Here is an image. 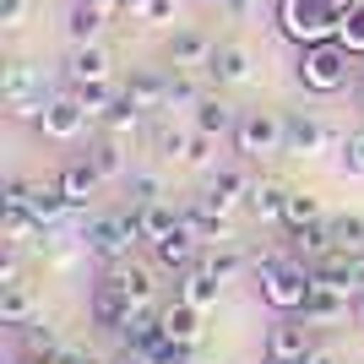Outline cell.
I'll use <instances>...</instances> for the list:
<instances>
[{
  "mask_svg": "<svg viewBox=\"0 0 364 364\" xmlns=\"http://www.w3.org/2000/svg\"><path fill=\"white\" fill-rule=\"evenodd\" d=\"M359 0H277V28L294 44H321V38H337V28L348 22V11Z\"/></svg>",
  "mask_w": 364,
  "mask_h": 364,
  "instance_id": "6da1fadb",
  "label": "cell"
},
{
  "mask_svg": "<svg viewBox=\"0 0 364 364\" xmlns=\"http://www.w3.org/2000/svg\"><path fill=\"white\" fill-rule=\"evenodd\" d=\"M256 283H261V299L272 304V310L299 316V304L310 299V289H316V272H310L304 261H294V256H261L256 261Z\"/></svg>",
  "mask_w": 364,
  "mask_h": 364,
  "instance_id": "7a4b0ae2",
  "label": "cell"
},
{
  "mask_svg": "<svg viewBox=\"0 0 364 364\" xmlns=\"http://www.w3.org/2000/svg\"><path fill=\"white\" fill-rule=\"evenodd\" d=\"M136 240H141L136 207L120 213V218H87V223H82V250L98 256V261H125L131 250H136Z\"/></svg>",
  "mask_w": 364,
  "mask_h": 364,
  "instance_id": "3957f363",
  "label": "cell"
},
{
  "mask_svg": "<svg viewBox=\"0 0 364 364\" xmlns=\"http://www.w3.org/2000/svg\"><path fill=\"white\" fill-rule=\"evenodd\" d=\"M348 49L337 44V38H321V44H304L299 49V82L310 92H337V87H348Z\"/></svg>",
  "mask_w": 364,
  "mask_h": 364,
  "instance_id": "277c9868",
  "label": "cell"
},
{
  "mask_svg": "<svg viewBox=\"0 0 364 364\" xmlns=\"http://www.w3.org/2000/svg\"><path fill=\"white\" fill-rule=\"evenodd\" d=\"M343 131H332L326 120H316V114H283V152L289 158H316V152H332L343 147Z\"/></svg>",
  "mask_w": 364,
  "mask_h": 364,
  "instance_id": "5b68a950",
  "label": "cell"
},
{
  "mask_svg": "<svg viewBox=\"0 0 364 364\" xmlns=\"http://www.w3.org/2000/svg\"><path fill=\"white\" fill-rule=\"evenodd\" d=\"M234 147H240L245 158L283 152V114H272V109H245L240 125H234Z\"/></svg>",
  "mask_w": 364,
  "mask_h": 364,
  "instance_id": "8992f818",
  "label": "cell"
},
{
  "mask_svg": "<svg viewBox=\"0 0 364 364\" xmlns=\"http://www.w3.org/2000/svg\"><path fill=\"white\" fill-rule=\"evenodd\" d=\"M87 109H82V98L76 92H60V98H49L44 104V120H38V131H44L49 141H76L82 131H87Z\"/></svg>",
  "mask_w": 364,
  "mask_h": 364,
  "instance_id": "52a82bcc",
  "label": "cell"
},
{
  "mask_svg": "<svg viewBox=\"0 0 364 364\" xmlns=\"http://www.w3.org/2000/svg\"><path fill=\"white\" fill-rule=\"evenodd\" d=\"M353 299H359V294L332 289V283H316V289H310V299L299 304V316L310 321V326H326V321H348V316H353Z\"/></svg>",
  "mask_w": 364,
  "mask_h": 364,
  "instance_id": "ba28073f",
  "label": "cell"
},
{
  "mask_svg": "<svg viewBox=\"0 0 364 364\" xmlns=\"http://www.w3.org/2000/svg\"><path fill=\"white\" fill-rule=\"evenodd\" d=\"M310 348H316V343H310V321H304V316H283L272 332H267V359H289V364H299Z\"/></svg>",
  "mask_w": 364,
  "mask_h": 364,
  "instance_id": "9c48e42d",
  "label": "cell"
},
{
  "mask_svg": "<svg viewBox=\"0 0 364 364\" xmlns=\"http://www.w3.org/2000/svg\"><path fill=\"white\" fill-rule=\"evenodd\" d=\"M245 196H250V174H240V168H218L213 180H207V191H201V207L228 218L234 207H245Z\"/></svg>",
  "mask_w": 364,
  "mask_h": 364,
  "instance_id": "30bf717a",
  "label": "cell"
},
{
  "mask_svg": "<svg viewBox=\"0 0 364 364\" xmlns=\"http://www.w3.org/2000/svg\"><path fill=\"white\" fill-rule=\"evenodd\" d=\"M213 55H218V44L201 28H180L174 38H168V60H174V71H196V65H207Z\"/></svg>",
  "mask_w": 364,
  "mask_h": 364,
  "instance_id": "8fae6325",
  "label": "cell"
},
{
  "mask_svg": "<svg viewBox=\"0 0 364 364\" xmlns=\"http://www.w3.org/2000/svg\"><path fill=\"white\" fill-rule=\"evenodd\" d=\"M87 310H92V321H98V326L120 332V326H125L131 316H136L141 304H131L120 289H114V283H98V289H92V299H87Z\"/></svg>",
  "mask_w": 364,
  "mask_h": 364,
  "instance_id": "7c38bea8",
  "label": "cell"
},
{
  "mask_svg": "<svg viewBox=\"0 0 364 364\" xmlns=\"http://www.w3.org/2000/svg\"><path fill=\"white\" fill-rule=\"evenodd\" d=\"M218 294H223V277H218L207 261H196V267H185V272H180V299H185V304H196V310H213Z\"/></svg>",
  "mask_w": 364,
  "mask_h": 364,
  "instance_id": "4fadbf2b",
  "label": "cell"
},
{
  "mask_svg": "<svg viewBox=\"0 0 364 364\" xmlns=\"http://www.w3.org/2000/svg\"><path fill=\"white\" fill-rule=\"evenodd\" d=\"M22 201H28V213L38 218L44 228H55L65 213H71V196L60 191V180H55V185H22Z\"/></svg>",
  "mask_w": 364,
  "mask_h": 364,
  "instance_id": "5bb4252c",
  "label": "cell"
},
{
  "mask_svg": "<svg viewBox=\"0 0 364 364\" xmlns=\"http://www.w3.org/2000/svg\"><path fill=\"white\" fill-rule=\"evenodd\" d=\"M104 283H114V289H120L131 304H147V299H152V289H158V283H152V272H147V267H136L131 256H125V261H109Z\"/></svg>",
  "mask_w": 364,
  "mask_h": 364,
  "instance_id": "9a60e30c",
  "label": "cell"
},
{
  "mask_svg": "<svg viewBox=\"0 0 364 364\" xmlns=\"http://www.w3.org/2000/svg\"><path fill=\"white\" fill-rule=\"evenodd\" d=\"M283 201H289V185H277V180H250L245 213L256 218V223H283Z\"/></svg>",
  "mask_w": 364,
  "mask_h": 364,
  "instance_id": "2e32d148",
  "label": "cell"
},
{
  "mask_svg": "<svg viewBox=\"0 0 364 364\" xmlns=\"http://www.w3.org/2000/svg\"><path fill=\"white\" fill-rule=\"evenodd\" d=\"M65 71H71V82L82 87V82H109V71H114V60H109L104 44H76L71 60H65Z\"/></svg>",
  "mask_w": 364,
  "mask_h": 364,
  "instance_id": "e0dca14e",
  "label": "cell"
},
{
  "mask_svg": "<svg viewBox=\"0 0 364 364\" xmlns=\"http://www.w3.org/2000/svg\"><path fill=\"white\" fill-rule=\"evenodd\" d=\"M168 82L174 76H164V71H131V82H125V98L136 109H168Z\"/></svg>",
  "mask_w": 364,
  "mask_h": 364,
  "instance_id": "ac0fdd59",
  "label": "cell"
},
{
  "mask_svg": "<svg viewBox=\"0 0 364 364\" xmlns=\"http://www.w3.org/2000/svg\"><path fill=\"white\" fill-rule=\"evenodd\" d=\"M0 98L6 104H38L44 92H38V71L22 60H6V71H0Z\"/></svg>",
  "mask_w": 364,
  "mask_h": 364,
  "instance_id": "d6986e66",
  "label": "cell"
},
{
  "mask_svg": "<svg viewBox=\"0 0 364 364\" xmlns=\"http://www.w3.org/2000/svg\"><path fill=\"white\" fill-rule=\"evenodd\" d=\"M152 256H158V267H168V272H185V267H196V234L180 223L168 240L152 245Z\"/></svg>",
  "mask_w": 364,
  "mask_h": 364,
  "instance_id": "ffe728a7",
  "label": "cell"
},
{
  "mask_svg": "<svg viewBox=\"0 0 364 364\" xmlns=\"http://www.w3.org/2000/svg\"><path fill=\"white\" fill-rule=\"evenodd\" d=\"M0 240H6V245L44 240V223L28 213V201H6V213H0Z\"/></svg>",
  "mask_w": 364,
  "mask_h": 364,
  "instance_id": "44dd1931",
  "label": "cell"
},
{
  "mask_svg": "<svg viewBox=\"0 0 364 364\" xmlns=\"http://www.w3.org/2000/svg\"><path fill=\"white\" fill-rule=\"evenodd\" d=\"M98 185H104V174H98L87 158H76V164H65V168H60V191L71 196V207H87Z\"/></svg>",
  "mask_w": 364,
  "mask_h": 364,
  "instance_id": "7402d4cb",
  "label": "cell"
},
{
  "mask_svg": "<svg viewBox=\"0 0 364 364\" xmlns=\"http://www.w3.org/2000/svg\"><path fill=\"white\" fill-rule=\"evenodd\" d=\"M250 49L245 44H218V55L207 60V71H213V82H250Z\"/></svg>",
  "mask_w": 364,
  "mask_h": 364,
  "instance_id": "603a6c76",
  "label": "cell"
},
{
  "mask_svg": "<svg viewBox=\"0 0 364 364\" xmlns=\"http://www.w3.org/2000/svg\"><path fill=\"white\" fill-rule=\"evenodd\" d=\"M164 316V332L174 337V343H201V316L207 310H196V304H185V299H174L168 310H158Z\"/></svg>",
  "mask_w": 364,
  "mask_h": 364,
  "instance_id": "cb8c5ba5",
  "label": "cell"
},
{
  "mask_svg": "<svg viewBox=\"0 0 364 364\" xmlns=\"http://www.w3.org/2000/svg\"><path fill=\"white\" fill-rule=\"evenodd\" d=\"M38 321V299H33L28 283H11V289H0V326H28Z\"/></svg>",
  "mask_w": 364,
  "mask_h": 364,
  "instance_id": "d4e9b609",
  "label": "cell"
},
{
  "mask_svg": "<svg viewBox=\"0 0 364 364\" xmlns=\"http://www.w3.org/2000/svg\"><path fill=\"white\" fill-rule=\"evenodd\" d=\"M136 218H141V240H147V245L168 240V234L185 223V213H174L168 201H147V207H136Z\"/></svg>",
  "mask_w": 364,
  "mask_h": 364,
  "instance_id": "484cf974",
  "label": "cell"
},
{
  "mask_svg": "<svg viewBox=\"0 0 364 364\" xmlns=\"http://www.w3.org/2000/svg\"><path fill=\"white\" fill-rule=\"evenodd\" d=\"M289 240H294V256H299V261H321L326 250H337V245H332V223H326V218H321V223L294 228Z\"/></svg>",
  "mask_w": 364,
  "mask_h": 364,
  "instance_id": "4316f807",
  "label": "cell"
},
{
  "mask_svg": "<svg viewBox=\"0 0 364 364\" xmlns=\"http://www.w3.org/2000/svg\"><path fill=\"white\" fill-rule=\"evenodd\" d=\"M234 125H240V114H234L223 98H201L196 104V131L201 136H234Z\"/></svg>",
  "mask_w": 364,
  "mask_h": 364,
  "instance_id": "83f0119b",
  "label": "cell"
},
{
  "mask_svg": "<svg viewBox=\"0 0 364 364\" xmlns=\"http://www.w3.org/2000/svg\"><path fill=\"white\" fill-rule=\"evenodd\" d=\"M185 228L196 234V245H228V240H234V234H228V218L223 213H207V207L185 213Z\"/></svg>",
  "mask_w": 364,
  "mask_h": 364,
  "instance_id": "f1b7e54d",
  "label": "cell"
},
{
  "mask_svg": "<svg viewBox=\"0 0 364 364\" xmlns=\"http://www.w3.org/2000/svg\"><path fill=\"white\" fill-rule=\"evenodd\" d=\"M104 22H109V11H98V6H82V0H76V6H71V22H65V28H71V44H98Z\"/></svg>",
  "mask_w": 364,
  "mask_h": 364,
  "instance_id": "f546056e",
  "label": "cell"
},
{
  "mask_svg": "<svg viewBox=\"0 0 364 364\" xmlns=\"http://www.w3.org/2000/svg\"><path fill=\"white\" fill-rule=\"evenodd\" d=\"M87 164L98 168L104 180H125V174H131V168H125V158H120V141H114V136L92 141V147H87Z\"/></svg>",
  "mask_w": 364,
  "mask_h": 364,
  "instance_id": "4dcf8cb0",
  "label": "cell"
},
{
  "mask_svg": "<svg viewBox=\"0 0 364 364\" xmlns=\"http://www.w3.org/2000/svg\"><path fill=\"white\" fill-rule=\"evenodd\" d=\"M326 223H332V245H337V250L364 256V218L359 213H337V218H326Z\"/></svg>",
  "mask_w": 364,
  "mask_h": 364,
  "instance_id": "1f68e13d",
  "label": "cell"
},
{
  "mask_svg": "<svg viewBox=\"0 0 364 364\" xmlns=\"http://www.w3.org/2000/svg\"><path fill=\"white\" fill-rule=\"evenodd\" d=\"M141 114H147V109H136V104H131V98L120 92V104L104 114V131H109L114 141H120V136H136V131H141Z\"/></svg>",
  "mask_w": 364,
  "mask_h": 364,
  "instance_id": "d6a6232c",
  "label": "cell"
},
{
  "mask_svg": "<svg viewBox=\"0 0 364 364\" xmlns=\"http://www.w3.org/2000/svg\"><path fill=\"white\" fill-rule=\"evenodd\" d=\"M321 218H326V213H321V201H316V196L289 191V201H283V228H289V234H294V228H304V223H321Z\"/></svg>",
  "mask_w": 364,
  "mask_h": 364,
  "instance_id": "836d02e7",
  "label": "cell"
},
{
  "mask_svg": "<svg viewBox=\"0 0 364 364\" xmlns=\"http://www.w3.org/2000/svg\"><path fill=\"white\" fill-rule=\"evenodd\" d=\"M76 98H82V109H87L92 120H104L109 109L120 104V92L109 87V82H82V87H76Z\"/></svg>",
  "mask_w": 364,
  "mask_h": 364,
  "instance_id": "e575fe53",
  "label": "cell"
},
{
  "mask_svg": "<svg viewBox=\"0 0 364 364\" xmlns=\"http://www.w3.org/2000/svg\"><path fill=\"white\" fill-rule=\"evenodd\" d=\"M125 196H131V207L164 201V180H158V174H147V168H136V174H125Z\"/></svg>",
  "mask_w": 364,
  "mask_h": 364,
  "instance_id": "d590c367",
  "label": "cell"
},
{
  "mask_svg": "<svg viewBox=\"0 0 364 364\" xmlns=\"http://www.w3.org/2000/svg\"><path fill=\"white\" fill-rule=\"evenodd\" d=\"M22 332H28V353H33V359H44V353H55V348H60V337H55V326H49L44 316H38V321H28Z\"/></svg>",
  "mask_w": 364,
  "mask_h": 364,
  "instance_id": "8d00e7d4",
  "label": "cell"
},
{
  "mask_svg": "<svg viewBox=\"0 0 364 364\" xmlns=\"http://www.w3.org/2000/svg\"><path fill=\"white\" fill-rule=\"evenodd\" d=\"M131 16H136V22H147V28H168V22L180 16V6H174V0H141Z\"/></svg>",
  "mask_w": 364,
  "mask_h": 364,
  "instance_id": "74e56055",
  "label": "cell"
},
{
  "mask_svg": "<svg viewBox=\"0 0 364 364\" xmlns=\"http://www.w3.org/2000/svg\"><path fill=\"white\" fill-rule=\"evenodd\" d=\"M337 44L348 49V55H364V6H353V11H348V22L337 28Z\"/></svg>",
  "mask_w": 364,
  "mask_h": 364,
  "instance_id": "f35d334b",
  "label": "cell"
},
{
  "mask_svg": "<svg viewBox=\"0 0 364 364\" xmlns=\"http://www.w3.org/2000/svg\"><path fill=\"white\" fill-rule=\"evenodd\" d=\"M201 98H207V92H201V82H196V76L174 71V82H168V104H191V109H196Z\"/></svg>",
  "mask_w": 364,
  "mask_h": 364,
  "instance_id": "ab89813d",
  "label": "cell"
},
{
  "mask_svg": "<svg viewBox=\"0 0 364 364\" xmlns=\"http://www.w3.org/2000/svg\"><path fill=\"white\" fill-rule=\"evenodd\" d=\"M207 267H213V272L228 283V277H240V272H245V256L234 250V245H223V250H213V256H207Z\"/></svg>",
  "mask_w": 364,
  "mask_h": 364,
  "instance_id": "60d3db41",
  "label": "cell"
},
{
  "mask_svg": "<svg viewBox=\"0 0 364 364\" xmlns=\"http://www.w3.org/2000/svg\"><path fill=\"white\" fill-rule=\"evenodd\" d=\"M343 174H353V180L364 174V131H353V136L343 141Z\"/></svg>",
  "mask_w": 364,
  "mask_h": 364,
  "instance_id": "b9f144b4",
  "label": "cell"
},
{
  "mask_svg": "<svg viewBox=\"0 0 364 364\" xmlns=\"http://www.w3.org/2000/svg\"><path fill=\"white\" fill-rule=\"evenodd\" d=\"M191 136H196V131H164V136H158V152H164V158H180V164H185Z\"/></svg>",
  "mask_w": 364,
  "mask_h": 364,
  "instance_id": "7bdbcfd3",
  "label": "cell"
},
{
  "mask_svg": "<svg viewBox=\"0 0 364 364\" xmlns=\"http://www.w3.org/2000/svg\"><path fill=\"white\" fill-rule=\"evenodd\" d=\"M152 359H158V364H191V359H196V343H174V337H168Z\"/></svg>",
  "mask_w": 364,
  "mask_h": 364,
  "instance_id": "ee69618b",
  "label": "cell"
},
{
  "mask_svg": "<svg viewBox=\"0 0 364 364\" xmlns=\"http://www.w3.org/2000/svg\"><path fill=\"white\" fill-rule=\"evenodd\" d=\"M213 141L218 136H201V131H196V136H191V152H185V164H191V168H207V164H213Z\"/></svg>",
  "mask_w": 364,
  "mask_h": 364,
  "instance_id": "f6af8a7d",
  "label": "cell"
},
{
  "mask_svg": "<svg viewBox=\"0 0 364 364\" xmlns=\"http://www.w3.org/2000/svg\"><path fill=\"white\" fill-rule=\"evenodd\" d=\"M28 16V0H0V28H22Z\"/></svg>",
  "mask_w": 364,
  "mask_h": 364,
  "instance_id": "bcb514c9",
  "label": "cell"
},
{
  "mask_svg": "<svg viewBox=\"0 0 364 364\" xmlns=\"http://www.w3.org/2000/svg\"><path fill=\"white\" fill-rule=\"evenodd\" d=\"M11 283H22V261H16V245L6 250V261H0V289H11Z\"/></svg>",
  "mask_w": 364,
  "mask_h": 364,
  "instance_id": "7dc6e473",
  "label": "cell"
},
{
  "mask_svg": "<svg viewBox=\"0 0 364 364\" xmlns=\"http://www.w3.org/2000/svg\"><path fill=\"white\" fill-rule=\"evenodd\" d=\"M33 364H87V359H82L76 348H65V343H60L55 353H44V359H33Z\"/></svg>",
  "mask_w": 364,
  "mask_h": 364,
  "instance_id": "c3c4849f",
  "label": "cell"
},
{
  "mask_svg": "<svg viewBox=\"0 0 364 364\" xmlns=\"http://www.w3.org/2000/svg\"><path fill=\"white\" fill-rule=\"evenodd\" d=\"M299 364H343V359H337V348H310Z\"/></svg>",
  "mask_w": 364,
  "mask_h": 364,
  "instance_id": "681fc988",
  "label": "cell"
},
{
  "mask_svg": "<svg viewBox=\"0 0 364 364\" xmlns=\"http://www.w3.org/2000/svg\"><path fill=\"white\" fill-rule=\"evenodd\" d=\"M114 364H158V359H152V353H141V348H120V359H114Z\"/></svg>",
  "mask_w": 364,
  "mask_h": 364,
  "instance_id": "f907efd6",
  "label": "cell"
},
{
  "mask_svg": "<svg viewBox=\"0 0 364 364\" xmlns=\"http://www.w3.org/2000/svg\"><path fill=\"white\" fill-rule=\"evenodd\" d=\"M228 11H234V16H250V11H256V0H228Z\"/></svg>",
  "mask_w": 364,
  "mask_h": 364,
  "instance_id": "816d5d0a",
  "label": "cell"
},
{
  "mask_svg": "<svg viewBox=\"0 0 364 364\" xmlns=\"http://www.w3.org/2000/svg\"><path fill=\"white\" fill-rule=\"evenodd\" d=\"M207 6H218V11H228V0H207Z\"/></svg>",
  "mask_w": 364,
  "mask_h": 364,
  "instance_id": "f5cc1de1",
  "label": "cell"
},
{
  "mask_svg": "<svg viewBox=\"0 0 364 364\" xmlns=\"http://www.w3.org/2000/svg\"><path fill=\"white\" fill-rule=\"evenodd\" d=\"M136 6H141V0H125V11H136Z\"/></svg>",
  "mask_w": 364,
  "mask_h": 364,
  "instance_id": "db71d44e",
  "label": "cell"
},
{
  "mask_svg": "<svg viewBox=\"0 0 364 364\" xmlns=\"http://www.w3.org/2000/svg\"><path fill=\"white\" fill-rule=\"evenodd\" d=\"M267 364H289V359H267Z\"/></svg>",
  "mask_w": 364,
  "mask_h": 364,
  "instance_id": "11a10c76",
  "label": "cell"
},
{
  "mask_svg": "<svg viewBox=\"0 0 364 364\" xmlns=\"http://www.w3.org/2000/svg\"><path fill=\"white\" fill-rule=\"evenodd\" d=\"M359 109H364V87H359Z\"/></svg>",
  "mask_w": 364,
  "mask_h": 364,
  "instance_id": "9f6ffc18",
  "label": "cell"
}]
</instances>
